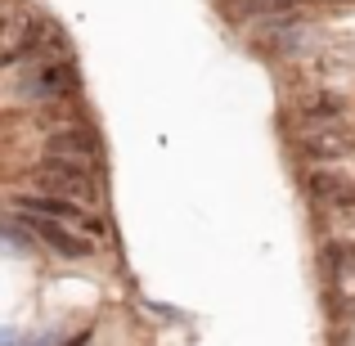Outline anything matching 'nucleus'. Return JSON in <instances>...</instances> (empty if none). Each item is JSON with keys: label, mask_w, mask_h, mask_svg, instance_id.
<instances>
[{"label": "nucleus", "mask_w": 355, "mask_h": 346, "mask_svg": "<svg viewBox=\"0 0 355 346\" xmlns=\"http://www.w3.org/2000/svg\"><path fill=\"white\" fill-rule=\"evenodd\" d=\"M77 86V63L68 59H32L14 72V90L23 104H54V99H68Z\"/></svg>", "instance_id": "f257e3e1"}, {"label": "nucleus", "mask_w": 355, "mask_h": 346, "mask_svg": "<svg viewBox=\"0 0 355 346\" xmlns=\"http://www.w3.org/2000/svg\"><path fill=\"white\" fill-rule=\"evenodd\" d=\"M41 193H59V198L72 202H99V184L90 175V162H77V157H41V171L32 175Z\"/></svg>", "instance_id": "f03ea898"}, {"label": "nucleus", "mask_w": 355, "mask_h": 346, "mask_svg": "<svg viewBox=\"0 0 355 346\" xmlns=\"http://www.w3.org/2000/svg\"><path fill=\"white\" fill-rule=\"evenodd\" d=\"M9 216H18L27 225L36 243H45V248L54 252V257H68V261H86L95 257V239L90 234H81L77 225H68V220H50V216H23V211H9Z\"/></svg>", "instance_id": "7ed1b4c3"}, {"label": "nucleus", "mask_w": 355, "mask_h": 346, "mask_svg": "<svg viewBox=\"0 0 355 346\" xmlns=\"http://www.w3.org/2000/svg\"><path fill=\"white\" fill-rule=\"evenodd\" d=\"M9 207L23 211V216H50V220H68V225H86L90 211H81V202L72 198H59V193H14Z\"/></svg>", "instance_id": "20e7f679"}, {"label": "nucleus", "mask_w": 355, "mask_h": 346, "mask_svg": "<svg viewBox=\"0 0 355 346\" xmlns=\"http://www.w3.org/2000/svg\"><path fill=\"white\" fill-rule=\"evenodd\" d=\"M45 153L54 157H77V162H95L99 157V139L90 126H59L45 135Z\"/></svg>", "instance_id": "39448f33"}, {"label": "nucleus", "mask_w": 355, "mask_h": 346, "mask_svg": "<svg viewBox=\"0 0 355 346\" xmlns=\"http://www.w3.org/2000/svg\"><path fill=\"white\" fill-rule=\"evenodd\" d=\"M297 117H302L306 130H333V126H342V117H347V99L333 95V90H320V95H311V99L297 104Z\"/></svg>", "instance_id": "423d86ee"}, {"label": "nucleus", "mask_w": 355, "mask_h": 346, "mask_svg": "<svg viewBox=\"0 0 355 346\" xmlns=\"http://www.w3.org/2000/svg\"><path fill=\"white\" fill-rule=\"evenodd\" d=\"M311 193L324 207H355V184L338 171H315L311 175Z\"/></svg>", "instance_id": "0eeeda50"}, {"label": "nucleus", "mask_w": 355, "mask_h": 346, "mask_svg": "<svg viewBox=\"0 0 355 346\" xmlns=\"http://www.w3.org/2000/svg\"><path fill=\"white\" fill-rule=\"evenodd\" d=\"M302 148H306V157H315V162H333V157L351 153V139H347V130H342V126H333V130H306Z\"/></svg>", "instance_id": "6e6552de"}]
</instances>
